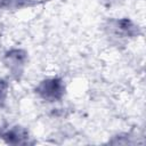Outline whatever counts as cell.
Returning a JSON list of instances; mask_svg holds the SVG:
<instances>
[{"instance_id":"obj_1","label":"cell","mask_w":146,"mask_h":146,"mask_svg":"<svg viewBox=\"0 0 146 146\" xmlns=\"http://www.w3.org/2000/svg\"><path fill=\"white\" fill-rule=\"evenodd\" d=\"M64 90L63 81L57 78L46 79L36 88V92L48 102L59 100L64 95Z\"/></svg>"},{"instance_id":"obj_2","label":"cell","mask_w":146,"mask_h":146,"mask_svg":"<svg viewBox=\"0 0 146 146\" xmlns=\"http://www.w3.org/2000/svg\"><path fill=\"white\" fill-rule=\"evenodd\" d=\"M111 27L114 30L115 35H119L120 38H127V36H133L137 32L136 26L133 25V23L128 19V18H123L120 21H115L113 23V25H111Z\"/></svg>"},{"instance_id":"obj_3","label":"cell","mask_w":146,"mask_h":146,"mask_svg":"<svg viewBox=\"0 0 146 146\" xmlns=\"http://www.w3.org/2000/svg\"><path fill=\"white\" fill-rule=\"evenodd\" d=\"M3 137L7 138L9 143H22L21 138L22 137H26V133L23 132L21 129H13V130L8 131Z\"/></svg>"},{"instance_id":"obj_4","label":"cell","mask_w":146,"mask_h":146,"mask_svg":"<svg viewBox=\"0 0 146 146\" xmlns=\"http://www.w3.org/2000/svg\"><path fill=\"white\" fill-rule=\"evenodd\" d=\"M7 83H6V81H3V80H1L0 79V102L5 98V96H6V92H7Z\"/></svg>"},{"instance_id":"obj_5","label":"cell","mask_w":146,"mask_h":146,"mask_svg":"<svg viewBox=\"0 0 146 146\" xmlns=\"http://www.w3.org/2000/svg\"><path fill=\"white\" fill-rule=\"evenodd\" d=\"M107 1H115V0H107Z\"/></svg>"}]
</instances>
